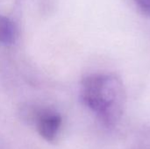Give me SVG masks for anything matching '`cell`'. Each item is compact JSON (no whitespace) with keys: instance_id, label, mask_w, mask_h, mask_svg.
Masks as SVG:
<instances>
[{"instance_id":"obj_2","label":"cell","mask_w":150,"mask_h":149,"mask_svg":"<svg viewBox=\"0 0 150 149\" xmlns=\"http://www.w3.org/2000/svg\"><path fill=\"white\" fill-rule=\"evenodd\" d=\"M36 124L40 136L47 141H54L60 130L62 118L55 112L42 110L36 117Z\"/></svg>"},{"instance_id":"obj_3","label":"cell","mask_w":150,"mask_h":149,"mask_svg":"<svg viewBox=\"0 0 150 149\" xmlns=\"http://www.w3.org/2000/svg\"><path fill=\"white\" fill-rule=\"evenodd\" d=\"M18 31L14 22L7 17L0 15V43L11 45L15 42Z\"/></svg>"},{"instance_id":"obj_4","label":"cell","mask_w":150,"mask_h":149,"mask_svg":"<svg viewBox=\"0 0 150 149\" xmlns=\"http://www.w3.org/2000/svg\"><path fill=\"white\" fill-rule=\"evenodd\" d=\"M136 3L143 11L150 13V0H136Z\"/></svg>"},{"instance_id":"obj_1","label":"cell","mask_w":150,"mask_h":149,"mask_svg":"<svg viewBox=\"0 0 150 149\" xmlns=\"http://www.w3.org/2000/svg\"><path fill=\"white\" fill-rule=\"evenodd\" d=\"M81 99L105 125L114 126L120 120L125 106L123 83L115 75H90L82 81Z\"/></svg>"}]
</instances>
